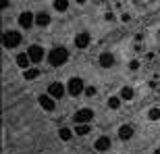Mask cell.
I'll return each instance as SVG.
<instances>
[{
    "instance_id": "obj_11",
    "label": "cell",
    "mask_w": 160,
    "mask_h": 154,
    "mask_svg": "<svg viewBox=\"0 0 160 154\" xmlns=\"http://www.w3.org/2000/svg\"><path fill=\"white\" fill-rule=\"evenodd\" d=\"M75 46L77 48L89 46V33H77V38H75Z\"/></svg>"
},
{
    "instance_id": "obj_24",
    "label": "cell",
    "mask_w": 160,
    "mask_h": 154,
    "mask_svg": "<svg viewBox=\"0 0 160 154\" xmlns=\"http://www.w3.org/2000/svg\"><path fill=\"white\" fill-rule=\"evenodd\" d=\"M154 154H160V148H158V150H154Z\"/></svg>"
},
{
    "instance_id": "obj_1",
    "label": "cell",
    "mask_w": 160,
    "mask_h": 154,
    "mask_svg": "<svg viewBox=\"0 0 160 154\" xmlns=\"http://www.w3.org/2000/svg\"><path fill=\"white\" fill-rule=\"evenodd\" d=\"M48 60H50V65L52 67H60L65 65L67 60H69V50L67 48H52L50 50V54H48Z\"/></svg>"
},
{
    "instance_id": "obj_9",
    "label": "cell",
    "mask_w": 160,
    "mask_h": 154,
    "mask_svg": "<svg viewBox=\"0 0 160 154\" xmlns=\"http://www.w3.org/2000/svg\"><path fill=\"white\" fill-rule=\"evenodd\" d=\"M98 63H100V67H104V69H108V67H112L114 65V56L110 52H104L98 56Z\"/></svg>"
},
{
    "instance_id": "obj_21",
    "label": "cell",
    "mask_w": 160,
    "mask_h": 154,
    "mask_svg": "<svg viewBox=\"0 0 160 154\" xmlns=\"http://www.w3.org/2000/svg\"><path fill=\"white\" fill-rule=\"evenodd\" d=\"M108 106H110V108H119V106H121V98H119V96L108 98Z\"/></svg>"
},
{
    "instance_id": "obj_13",
    "label": "cell",
    "mask_w": 160,
    "mask_h": 154,
    "mask_svg": "<svg viewBox=\"0 0 160 154\" xmlns=\"http://www.w3.org/2000/svg\"><path fill=\"white\" fill-rule=\"evenodd\" d=\"M119 137L121 140H131V137H133V127H131V125H123L119 129Z\"/></svg>"
},
{
    "instance_id": "obj_6",
    "label": "cell",
    "mask_w": 160,
    "mask_h": 154,
    "mask_svg": "<svg viewBox=\"0 0 160 154\" xmlns=\"http://www.w3.org/2000/svg\"><path fill=\"white\" fill-rule=\"evenodd\" d=\"M27 56H29L31 63H40V60H44V48L42 46H29Z\"/></svg>"
},
{
    "instance_id": "obj_4",
    "label": "cell",
    "mask_w": 160,
    "mask_h": 154,
    "mask_svg": "<svg viewBox=\"0 0 160 154\" xmlns=\"http://www.w3.org/2000/svg\"><path fill=\"white\" fill-rule=\"evenodd\" d=\"M92 119H94V113L89 108H79L77 113H75V123L77 125H88Z\"/></svg>"
},
{
    "instance_id": "obj_22",
    "label": "cell",
    "mask_w": 160,
    "mask_h": 154,
    "mask_svg": "<svg viewBox=\"0 0 160 154\" xmlns=\"http://www.w3.org/2000/svg\"><path fill=\"white\" fill-rule=\"evenodd\" d=\"M129 69H131V71L139 69V60H131V63H129Z\"/></svg>"
},
{
    "instance_id": "obj_8",
    "label": "cell",
    "mask_w": 160,
    "mask_h": 154,
    "mask_svg": "<svg viewBox=\"0 0 160 154\" xmlns=\"http://www.w3.org/2000/svg\"><path fill=\"white\" fill-rule=\"evenodd\" d=\"M48 94L52 96V98H60V96L65 94V85L62 83H50L48 85Z\"/></svg>"
},
{
    "instance_id": "obj_23",
    "label": "cell",
    "mask_w": 160,
    "mask_h": 154,
    "mask_svg": "<svg viewBox=\"0 0 160 154\" xmlns=\"http://www.w3.org/2000/svg\"><path fill=\"white\" fill-rule=\"evenodd\" d=\"M85 94H88V96H94L96 94V88H85Z\"/></svg>"
},
{
    "instance_id": "obj_17",
    "label": "cell",
    "mask_w": 160,
    "mask_h": 154,
    "mask_svg": "<svg viewBox=\"0 0 160 154\" xmlns=\"http://www.w3.org/2000/svg\"><path fill=\"white\" fill-rule=\"evenodd\" d=\"M133 94H135V92H133L131 88H123V90H121V98H123V100H131Z\"/></svg>"
},
{
    "instance_id": "obj_18",
    "label": "cell",
    "mask_w": 160,
    "mask_h": 154,
    "mask_svg": "<svg viewBox=\"0 0 160 154\" xmlns=\"http://www.w3.org/2000/svg\"><path fill=\"white\" fill-rule=\"evenodd\" d=\"M58 136H60V140H65V142H69V140H71V129H67V127H62V129L58 131Z\"/></svg>"
},
{
    "instance_id": "obj_16",
    "label": "cell",
    "mask_w": 160,
    "mask_h": 154,
    "mask_svg": "<svg viewBox=\"0 0 160 154\" xmlns=\"http://www.w3.org/2000/svg\"><path fill=\"white\" fill-rule=\"evenodd\" d=\"M54 8L60 11V13H65L67 8H69V2H67V0H54Z\"/></svg>"
},
{
    "instance_id": "obj_7",
    "label": "cell",
    "mask_w": 160,
    "mask_h": 154,
    "mask_svg": "<svg viewBox=\"0 0 160 154\" xmlns=\"http://www.w3.org/2000/svg\"><path fill=\"white\" fill-rule=\"evenodd\" d=\"M38 102H40V106L44 108V110H54V98L50 94H44L38 98Z\"/></svg>"
},
{
    "instance_id": "obj_19",
    "label": "cell",
    "mask_w": 160,
    "mask_h": 154,
    "mask_svg": "<svg viewBox=\"0 0 160 154\" xmlns=\"http://www.w3.org/2000/svg\"><path fill=\"white\" fill-rule=\"evenodd\" d=\"M75 133H77V136H88L89 125H77V127H75Z\"/></svg>"
},
{
    "instance_id": "obj_3",
    "label": "cell",
    "mask_w": 160,
    "mask_h": 154,
    "mask_svg": "<svg viewBox=\"0 0 160 154\" xmlns=\"http://www.w3.org/2000/svg\"><path fill=\"white\" fill-rule=\"evenodd\" d=\"M67 92H69L71 96H79L83 92V79H79V77L69 79V83H67Z\"/></svg>"
},
{
    "instance_id": "obj_15",
    "label": "cell",
    "mask_w": 160,
    "mask_h": 154,
    "mask_svg": "<svg viewBox=\"0 0 160 154\" xmlns=\"http://www.w3.org/2000/svg\"><path fill=\"white\" fill-rule=\"evenodd\" d=\"M23 77L27 79V81H31V79H38V77H40V71H38V69H27V71L23 73Z\"/></svg>"
},
{
    "instance_id": "obj_20",
    "label": "cell",
    "mask_w": 160,
    "mask_h": 154,
    "mask_svg": "<svg viewBox=\"0 0 160 154\" xmlns=\"http://www.w3.org/2000/svg\"><path fill=\"white\" fill-rule=\"evenodd\" d=\"M148 119H150V121H158V119H160V108H150Z\"/></svg>"
},
{
    "instance_id": "obj_2",
    "label": "cell",
    "mask_w": 160,
    "mask_h": 154,
    "mask_svg": "<svg viewBox=\"0 0 160 154\" xmlns=\"http://www.w3.org/2000/svg\"><path fill=\"white\" fill-rule=\"evenodd\" d=\"M2 44L6 48H17L21 44V33L19 31H4L2 33Z\"/></svg>"
},
{
    "instance_id": "obj_5",
    "label": "cell",
    "mask_w": 160,
    "mask_h": 154,
    "mask_svg": "<svg viewBox=\"0 0 160 154\" xmlns=\"http://www.w3.org/2000/svg\"><path fill=\"white\" fill-rule=\"evenodd\" d=\"M33 23H36V15H33V13L25 11V13H21V15H19V25H21V27L29 29Z\"/></svg>"
},
{
    "instance_id": "obj_12",
    "label": "cell",
    "mask_w": 160,
    "mask_h": 154,
    "mask_svg": "<svg viewBox=\"0 0 160 154\" xmlns=\"http://www.w3.org/2000/svg\"><path fill=\"white\" fill-rule=\"evenodd\" d=\"M36 25H40V27L50 25V15H48V13H38L36 15Z\"/></svg>"
},
{
    "instance_id": "obj_14",
    "label": "cell",
    "mask_w": 160,
    "mask_h": 154,
    "mask_svg": "<svg viewBox=\"0 0 160 154\" xmlns=\"http://www.w3.org/2000/svg\"><path fill=\"white\" fill-rule=\"evenodd\" d=\"M29 56H27V54H19L17 56V65L21 67V69H25V71H27V67H29Z\"/></svg>"
},
{
    "instance_id": "obj_10",
    "label": "cell",
    "mask_w": 160,
    "mask_h": 154,
    "mask_svg": "<svg viewBox=\"0 0 160 154\" xmlns=\"http://www.w3.org/2000/svg\"><path fill=\"white\" fill-rule=\"evenodd\" d=\"M94 148L98 150V152H106V150L110 148V140H108L106 136L98 137V140H96V144H94Z\"/></svg>"
}]
</instances>
